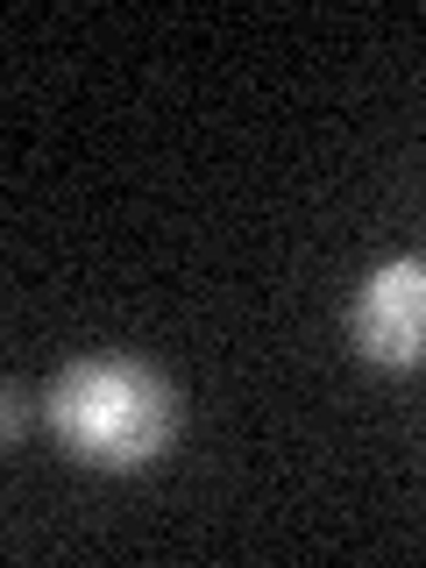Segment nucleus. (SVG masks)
Instances as JSON below:
<instances>
[{
  "mask_svg": "<svg viewBox=\"0 0 426 568\" xmlns=\"http://www.w3.org/2000/svg\"><path fill=\"white\" fill-rule=\"evenodd\" d=\"M348 355L377 377L426 369V256H384L348 292Z\"/></svg>",
  "mask_w": 426,
  "mask_h": 568,
  "instance_id": "f03ea898",
  "label": "nucleus"
},
{
  "mask_svg": "<svg viewBox=\"0 0 426 568\" xmlns=\"http://www.w3.org/2000/svg\"><path fill=\"white\" fill-rule=\"evenodd\" d=\"M50 440L93 476H150L185 434V390L135 348H85L43 390Z\"/></svg>",
  "mask_w": 426,
  "mask_h": 568,
  "instance_id": "f257e3e1",
  "label": "nucleus"
},
{
  "mask_svg": "<svg viewBox=\"0 0 426 568\" xmlns=\"http://www.w3.org/2000/svg\"><path fill=\"white\" fill-rule=\"evenodd\" d=\"M29 413H43V398L29 405V384H22V377H8V426H0V434H8V448H22V434H29Z\"/></svg>",
  "mask_w": 426,
  "mask_h": 568,
  "instance_id": "7ed1b4c3",
  "label": "nucleus"
}]
</instances>
